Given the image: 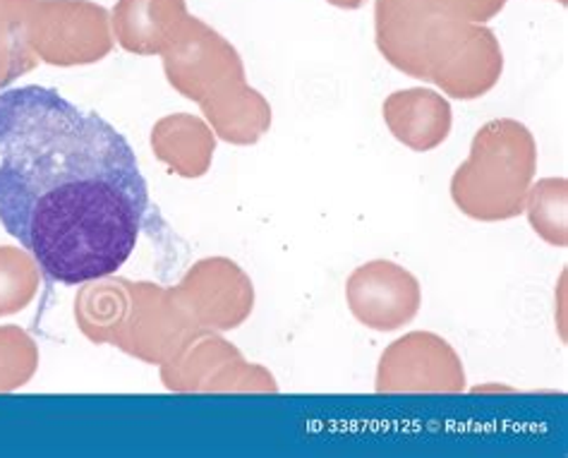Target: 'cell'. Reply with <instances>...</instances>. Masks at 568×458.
Returning <instances> with one entry per match:
<instances>
[{"label": "cell", "mask_w": 568, "mask_h": 458, "mask_svg": "<svg viewBox=\"0 0 568 458\" xmlns=\"http://www.w3.org/2000/svg\"><path fill=\"white\" fill-rule=\"evenodd\" d=\"M149 206L125 135L39 84L0 92V224L65 286L111 276Z\"/></svg>", "instance_id": "6da1fadb"}, {"label": "cell", "mask_w": 568, "mask_h": 458, "mask_svg": "<svg viewBox=\"0 0 568 458\" xmlns=\"http://www.w3.org/2000/svg\"><path fill=\"white\" fill-rule=\"evenodd\" d=\"M328 3L341 6V8H357V6H363V0H328Z\"/></svg>", "instance_id": "7a4b0ae2"}, {"label": "cell", "mask_w": 568, "mask_h": 458, "mask_svg": "<svg viewBox=\"0 0 568 458\" xmlns=\"http://www.w3.org/2000/svg\"><path fill=\"white\" fill-rule=\"evenodd\" d=\"M561 3H564V0H561Z\"/></svg>", "instance_id": "3957f363"}]
</instances>
